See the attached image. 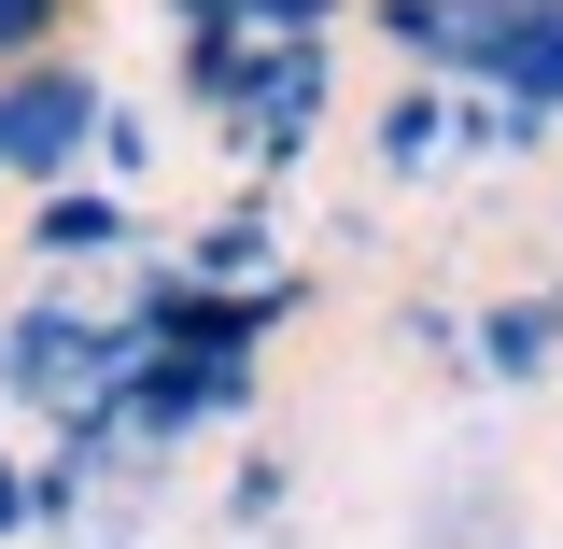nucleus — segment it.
Segmentation results:
<instances>
[{
	"label": "nucleus",
	"mask_w": 563,
	"mask_h": 549,
	"mask_svg": "<svg viewBox=\"0 0 563 549\" xmlns=\"http://www.w3.org/2000/svg\"><path fill=\"white\" fill-rule=\"evenodd\" d=\"M451 85H479V99L521 113V128H550V113H563V0H465Z\"/></svg>",
	"instance_id": "obj_1"
},
{
	"label": "nucleus",
	"mask_w": 563,
	"mask_h": 549,
	"mask_svg": "<svg viewBox=\"0 0 563 549\" xmlns=\"http://www.w3.org/2000/svg\"><path fill=\"white\" fill-rule=\"evenodd\" d=\"M85 141H99V85H85V70H57V57L0 70V169H43V184H57Z\"/></svg>",
	"instance_id": "obj_2"
},
{
	"label": "nucleus",
	"mask_w": 563,
	"mask_h": 549,
	"mask_svg": "<svg viewBox=\"0 0 563 549\" xmlns=\"http://www.w3.org/2000/svg\"><path fill=\"white\" fill-rule=\"evenodd\" d=\"M380 43H395L409 70H451L465 57V0H380Z\"/></svg>",
	"instance_id": "obj_3"
},
{
	"label": "nucleus",
	"mask_w": 563,
	"mask_h": 549,
	"mask_svg": "<svg viewBox=\"0 0 563 549\" xmlns=\"http://www.w3.org/2000/svg\"><path fill=\"white\" fill-rule=\"evenodd\" d=\"M451 155V99L422 85V99H380V169H437Z\"/></svg>",
	"instance_id": "obj_4"
},
{
	"label": "nucleus",
	"mask_w": 563,
	"mask_h": 549,
	"mask_svg": "<svg viewBox=\"0 0 563 549\" xmlns=\"http://www.w3.org/2000/svg\"><path fill=\"white\" fill-rule=\"evenodd\" d=\"M225 14H240V29H268V43H324L352 0H225Z\"/></svg>",
	"instance_id": "obj_5"
},
{
	"label": "nucleus",
	"mask_w": 563,
	"mask_h": 549,
	"mask_svg": "<svg viewBox=\"0 0 563 549\" xmlns=\"http://www.w3.org/2000/svg\"><path fill=\"white\" fill-rule=\"evenodd\" d=\"M43 29H57V0H0V70L43 57Z\"/></svg>",
	"instance_id": "obj_6"
},
{
	"label": "nucleus",
	"mask_w": 563,
	"mask_h": 549,
	"mask_svg": "<svg viewBox=\"0 0 563 549\" xmlns=\"http://www.w3.org/2000/svg\"><path fill=\"white\" fill-rule=\"evenodd\" d=\"M14 521H29V493H14V465H0V536H14Z\"/></svg>",
	"instance_id": "obj_7"
}]
</instances>
